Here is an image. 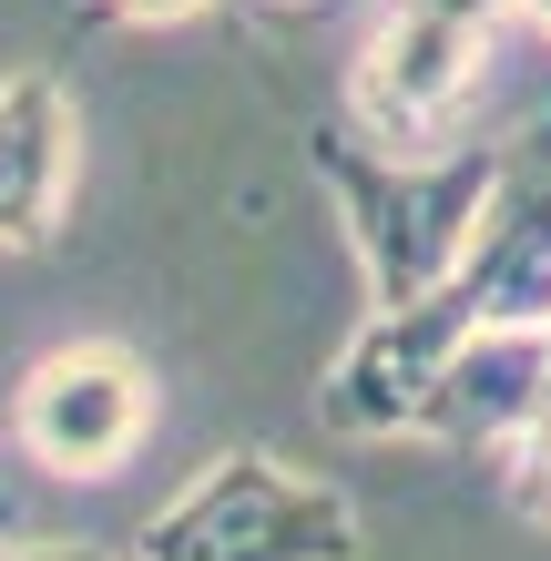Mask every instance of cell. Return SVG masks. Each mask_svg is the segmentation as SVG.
<instances>
[{
    "mask_svg": "<svg viewBox=\"0 0 551 561\" xmlns=\"http://www.w3.org/2000/svg\"><path fill=\"white\" fill-rule=\"evenodd\" d=\"M480 327H551V103H531V123L501 144V184H491V215H480L470 255L429 296L378 307L358 337H347V357L328 368V388H317V419L347 428V439L418 428L439 368Z\"/></svg>",
    "mask_w": 551,
    "mask_h": 561,
    "instance_id": "obj_1",
    "label": "cell"
},
{
    "mask_svg": "<svg viewBox=\"0 0 551 561\" xmlns=\"http://www.w3.org/2000/svg\"><path fill=\"white\" fill-rule=\"evenodd\" d=\"M307 153L337 194L347 236H358V266L378 286V307H409V296H429L460 266L480 215H491V184H501V144H470L449 163H409V153H378L358 123H337Z\"/></svg>",
    "mask_w": 551,
    "mask_h": 561,
    "instance_id": "obj_2",
    "label": "cell"
},
{
    "mask_svg": "<svg viewBox=\"0 0 551 561\" xmlns=\"http://www.w3.org/2000/svg\"><path fill=\"white\" fill-rule=\"evenodd\" d=\"M134 561H358V511L328 480L266 449L215 459L164 520H144Z\"/></svg>",
    "mask_w": 551,
    "mask_h": 561,
    "instance_id": "obj_3",
    "label": "cell"
},
{
    "mask_svg": "<svg viewBox=\"0 0 551 561\" xmlns=\"http://www.w3.org/2000/svg\"><path fill=\"white\" fill-rule=\"evenodd\" d=\"M153 419V378L134 368V347H51L11 399V439L42 459L51 480H113L144 449Z\"/></svg>",
    "mask_w": 551,
    "mask_h": 561,
    "instance_id": "obj_4",
    "label": "cell"
},
{
    "mask_svg": "<svg viewBox=\"0 0 551 561\" xmlns=\"http://www.w3.org/2000/svg\"><path fill=\"white\" fill-rule=\"evenodd\" d=\"M521 0H388L368 51H358V123L388 144H418L429 123L470 92L491 21Z\"/></svg>",
    "mask_w": 551,
    "mask_h": 561,
    "instance_id": "obj_5",
    "label": "cell"
},
{
    "mask_svg": "<svg viewBox=\"0 0 551 561\" xmlns=\"http://www.w3.org/2000/svg\"><path fill=\"white\" fill-rule=\"evenodd\" d=\"M541 409H551V327H480L439 368L418 428L449 449H510L541 428Z\"/></svg>",
    "mask_w": 551,
    "mask_h": 561,
    "instance_id": "obj_6",
    "label": "cell"
},
{
    "mask_svg": "<svg viewBox=\"0 0 551 561\" xmlns=\"http://www.w3.org/2000/svg\"><path fill=\"white\" fill-rule=\"evenodd\" d=\"M61 205H72V92L51 72H11L0 82V245H51Z\"/></svg>",
    "mask_w": 551,
    "mask_h": 561,
    "instance_id": "obj_7",
    "label": "cell"
},
{
    "mask_svg": "<svg viewBox=\"0 0 551 561\" xmlns=\"http://www.w3.org/2000/svg\"><path fill=\"white\" fill-rule=\"evenodd\" d=\"M510 501H521V520H551V409L521 439V459H510Z\"/></svg>",
    "mask_w": 551,
    "mask_h": 561,
    "instance_id": "obj_8",
    "label": "cell"
},
{
    "mask_svg": "<svg viewBox=\"0 0 551 561\" xmlns=\"http://www.w3.org/2000/svg\"><path fill=\"white\" fill-rule=\"evenodd\" d=\"M113 21H205V11H225V0H103Z\"/></svg>",
    "mask_w": 551,
    "mask_h": 561,
    "instance_id": "obj_9",
    "label": "cell"
},
{
    "mask_svg": "<svg viewBox=\"0 0 551 561\" xmlns=\"http://www.w3.org/2000/svg\"><path fill=\"white\" fill-rule=\"evenodd\" d=\"M0 561H103V551H82V541L61 551V541H42V551H0Z\"/></svg>",
    "mask_w": 551,
    "mask_h": 561,
    "instance_id": "obj_10",
    "label": "cell"
},
{
    "mask_svg": "<svg viewBox=\"0 0 551 561\" xmlns=\"http://www.w3.org/2000/svg\"><path fill=\"white\" fill-rule=\"evenodd\" d=\"M521 11H531V21H541V31H551V0H521Z\"/></svg>",
    "mask_w": 551,
    "mask_h": 561,
    "instance_id": "obj_11",
    "label": "cell"
},
{
    "mask_svg": "<svg viewBox=\"0 0 551 561\" xmlns=\"http://www.w3.org/2000/svg\"><path fill=\"white\" fill-rule=\"evenodd\" d=\"M0 439H11V419H0Z\"/></svg>",
    "mask_w": 551,
    "mask_h": 561,
    "instance_id": "obj_12",
    "label": "cell"
}]
</instances>
